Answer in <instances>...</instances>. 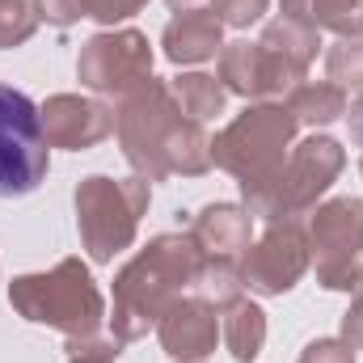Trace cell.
<instances>
[{
	"mask_svg": "<svg viewBox=\"0 0 363 363\" xmlns=\"http://www.w3.org/2000/svg\"><path fill=\"white\" fill-rule=\"evenodd\" d=\"M174 13H190V9H207V0H169Z\"/></svg>",
	"mask_w": 363,
	"mask_h": 363,
	"instance_id": "32",
	"label": "cell"
},
{
	"mask_svg": "<svg viewBox=\"0 0 363 363\" xmlns=\"http://www.w3.org/2000/svg\"><path fill=\"white\" fill-rule=\"evenodd\" d=\"M359 291H363V287H359Z\"/></svg>",
	"mask_w": 363,
	"mask_h": 363,
	"instance_id": "35",
	"label": "cell"
},
{
	"mask_svg": "<svg viewBox=\"0 0 363 363\" xmlns=\"http://www.w3.org/2000/svg\"><path fill=\"white\" fill-rule=\"evenodd\" d=\"M194 296L199 300H207L211 308H233L237 300H241V291H245V283H241V267L237 262H228V258H203V267L194 274Z\"/></svg>",
	"mask_w": 363,
	"mask_h": 363,
	"instance_id": "21",
	"label": "cell"
},
{
	"mask_svg": "<svg viewBox=\"0 0 363 363\" xmlns=\"http://www.w3.org/2000/svg\"><path fill=\"white\" fill-rule=\"evenodd\" d=\"M250 233H254V216L237 203H207L190 228L203 258H228V262H237L250 250Z\"/></svg>",
	"mask_w": 363,
	"mask_h": 363,
	"instance_id": "14",
	"label": "cell"
},
{
	"mask_svg": "<svg viewBox=\"0 0 363 363\" xmlns=\"http://www.w3.org/2000/svg\"><path fill=\"white\" fill-rule=\"evenodd\" d=\"M43 118V135L51 148H68V152H85L93 144H101L114 131V114L81 93H55L38 106Z\"/></svg>",
	"mask_w": 363,
	"mask_h": 363,
	"instance_id": "12",
	"label": "cell"
},
{
	"mask_svg": "<svg viewBox=\"0 0 363 363\" xmlns=\"http://www.w3.org/2000/svg\"><path fill=\"white\" fill-rule=\"evenodd\" d=\"M342 165H347V152H342L338 140L308 135V140H300L287 152V165H283L279 182H274L258 203H250L245 211L254 220H267V224H274V220H296V216H304V211L317 207V199L338 182Z\"/></svg>",
	"mask_w": 363,
	"mask_h": 363,
	"instance_id": "6",
	"label": "cell"
},
{
	"mask_svg": "<svg viewBox=\"0 0 363 363\" xmlns=\"http://www.w3.org/2000/svg\"><path fill=\"white\" fill-rule=\"evenodd\" d=\"M296 118L283 101H254L245 114H237L216 140H211V165H220L224 174L241 182V199L245 207L258 203L271 190L283 165H287V148L296 140Z\"/></svg>",
	"mask_w": 363,
	"mask_h": 363,
	"instance_id": "2",
	"label": "cell"
},
{
	"mask_svg": "<svg viewBox=\"0 0 363 363\" xmlns=\"http://www.w3.org/2000/svg\"><path fill=\"white\" fill-rule=\"evenodd\" d=\"M220 308H211L207 300L199 296H178L161 321H157V338L165 347V355L178 363H194L207 359L216 351V338H220V321H216Z\"/></svg>",
	"mask_w": 363,
	"mask_h": 363,
	"instance_id": "13",
	"label": "cell"
},
{
	"mask_svg": "<svg viewBox=\"0 0 363 363\" xmlns=\"http://www.w3.org/2000/svg\"><path fill=\"white\" fill-rule=\"evenodd\" d=\"M313 262L308 233L296 220H274L271 228L241 254V283L254 296H287Z\"/></svg>",
	"mask_w": 363,
	"mask_h": 363,
	"instance_id": "10",
	"label": "cell"
},
{
	"mask_svg": "<svg viewBox=\"0 0 363 363\" xmlns=\"http://www.w3.org/2000/svg\"><path fill=\"white\" fill-rule=\"evenodd\" d=\"M165 169L169 174H182V178H203L211 169V135L203 131V123L186 118L165 152Z\"/></svg>",
	"mask_w": 363,
	"mask_h": 363,
	"instance_id": "20",
	"label": "cell"
},
{
	"mask_svg": "<svg viewBox=\"0 0 363 363\" xmlns=\"http://www.w3.org/2000/svg\"><path fill=\"white\" fill-rule=\"evenodd\" d=\"M342 342H351V351H363V291L342 313Z\"/></svg>",
	"mask_w": 363,
	"mask_h": 363,
	"instance_id": "29",
	"label": "cell"
},
{
	"mask_svg": "<svg viewBox=\"0 0 363 363\" xmlns=\"http://www.w3.org/2000/svg\"><path fill=\"white\" fill-rule=\"evenodd\" d=\"M81 85L101 97H123L152 77V47L140 30H106L93 34L77 55Z\"/></svg>",
	"mask_w": 363,
	"mask_h": 363,
	"instance_id": "9",
	"label": "cell"
},
{
	"mask_svg": "<svg viewBox=\"0 0 363 363\" xmlns=\"http://www.w3.org/2000/svg\"><path fill=\"white\" fill-rule=\"evenodd\" d=\"M347 118H351V135H355V144L363 148V97L359 101H351V114H347Z\"/></svg>",
	"mask_w": 363,
	"mask_h": 363,
	"instance_id": "30",
	"label": "cell"
},
{
	"mask_svg": "<svg viewBox=\"0 0 363 363\" xmlns=\"http://www.w3.org/2000/svg\"><path fill=\"white\" fill-rule=\"evenodd\" d=\"M165 60L169 64H203L216 60L224 47V21L207 9H190V13H174L165 34H161Z\"/></svg>",
	"mask_w": 363,
	"mask_h": 363,
	"instance_id": "15",
	"label": "cell"
},
{
	"mask_svg": "<svg viewBox=\"0 0 363 363\" xmlns=\"http://www.w3.org/2000/svg\"><path fill=\"white\" fill-rule=\"evenodd\" d=\"M186 123V114L178 110L169 81H157L148 77L144 85H135L131 93L118 97V110H114V131H118V144H123V157L127 165L135 169V178L144 182H165V152L178 135V127Z\"/></svg>",
	"mask_w": 363,
	"mask_h": 363,
	"instance_id": "5",
	"label": "cell"
},
{
	"mask_svg": "<svg viewBox=\"0 0 363 363\" xmlns=\"http://www.w3.org/2000/svg\"><path fill=\"white\" fill-rule=\"evenodd\" d=\"M359 169H363V161H359Z\"/></svg>",
	"mask_w": 363,
	"mask_h": 363,
	"instance_id": "34",
	"label": "cell"
},
{
	"mask_svg": "<svg viewBox=\"0 0 363 363\" xmlns=\"http://www.w3.org/2000/svg\"><path fill=\"white\" fill-rule=\"evenodd\" d=\"M325 77L338 89H363V38H338L325 51Z\"/></svg>",
	"mask_w": 363,
	"mask_h": 363,
	"instance_id": "23",
	"label": "cell"
},
{
	"mask_svg": "<svg viewBox=\"0 0 363 363\" xmlns=\"http://www.w3.org/2000/svg\"><path fill=\"white\" fill-rule=\"evenodd\" d=\"M224 342H228V351H233V359L237 363H254L262 355V347H267V313L254 304V300H237L233 308H228V317H224Z\"/></svg>",
	"mask_w": 363,
	"mask_h": 363,
	"instance_id": "18",
	"label": "cell"
},
{
	"mask_svg": "<svg viewBox=\"0 0 363 363\" xmlns=\"http://www.w3.org/2000/svg\"><path fill=\"white\" fill-rule=\"evenodd\" d=\"M81 4H85V17L101 21V26H118L127 17H135L148 0H81Z\"/></svg>",
	"mask_w": 363,
	"mask_h": 363,
	"instance_id": "26",
	"label": "cell"
},
{
	"mask_svg": "<svg viewBox=\"0 0 363 363\" xmlns=\"http://www.w3.org/2000/svg\"><path fill=\"white\" fill-rule=\"evenodd\" d=\"M34 30H38L34 0H0V51L30 43Z\"/></svg>",
	"mask_w": 363,
	"mask_h": 363,
	"instance_id": "24",
	"label": "cell"
},
{
	"mask_svg": "<svg viewBox=\"0 0 363 363\" xmlns=\"http://www.w3.org/2000/svg\"><path fill=\"white\" fill-rule=\"evenodd\" d=\"M9 304L17 317L34 325H51L64 338H89L101 334L106 300L93 283L89 267L81 258H64L60 267L43 274H21L9 283Z\"/></svg>",
	"mask_w": 363,
	"mask_h": 363,
	"instance_id": "3",
	"label": "cell"
},
{
	"mask_svg": "<svg viewBox=\"0 0 363 363\" xmlns=\"http://www.w3.org/2000/svg\"><path fill=\"white\" fill-rule=\"evenodd\" d=\"M148 199H152V182L144 178L93 174L77 186V228H81V241L97 267L114 262L135 241Z\"/></svg>",
	"mask_w": 363,
	"mask_h": 363,
	"instance_id": "4",
	"label": "cell"
},
{
	"mask_svg": "<svg viewBox=\"0 0 363 363\" xmlns=\"http://www.w3.org/2000/svg\"><path fill=\"white\" fill-rule=\"evenodd\" d=\"M308 250L317 262V283L330 291L363 287V203L342 194L317 207L308 224Z\"/></svg>",
	"mask_w": 363,
	"mask_h": 363,
	"instance_id": "8",
	"label": "cell"
},
{
	"mask_svg": "<svg viewBox=\"0 0 363 363\" xmlns=\"http://www.w3.org/2000/svg\"><path fill=\"white\" fill-rule=\"evenodd\" d=\"M51 169V144L43 135L38 106L21 89L0 85V199L34 194Z\"/></svg>",
	"mask_w": 363,
	"mask_h": 363,
	"instance_id": "7",
	"label": "cell"
},
{
	"mask_svg": "<svg viewBox=\"0 0 363 363\" xmlns=\"http://www.w3.org/2000/svg\"><path fill=\"white\" fill-rule=\"evenodd\" d=\"M34 13H38V21L68 30V26H77L85 17V4L81 0H34Z\"/></svg>",
	"mask_w": 363,
	"mask_h": 363,
	"instance_id": "27",
	"label": "cell"
},
{
	"mask_svg": "<svg viewBox=\"0 0 363 363\" xmlns=\"http://www.w3.org/2000/svg\"><path fill=\"white\" fill-rule=\"evenodd\" d=\"M296 363H355V351H351V342H342V338H317V342H308V347L300 351Z\"/></svg>",
	"mask_w": 363,
	"mask_h": 363,
	"instance_id": "28",
	"label": "cell"
},
{
	"mask_svg": "<svg viewBox=\"0 0 363 363\" xmlns=\"http://www.w3.org/2000/svg\"><path fill=\"white\" fill-rule=\"evenodd\" d=\"M194 363H203V359H194Z\"/></svg>",
	"mask_w": 363,
	"mask_h": 363,
	"instance_id": "33",
	"label": "cell"
},
{
	"mask_svg": "<svg viewBox=\"0 0 363 363\" xmlns=\"http://www.w3.org/2000/svg\"><path fill=\"white\" fill-rule=\"evenodd\" d=\"M267 9H271V0H207V13H216L233 30H250L254 21L267 17Z\"/></svg>",
	"mask_w": 363,
	"mask_h": 363,
	"instance_id": "25",
	"label": "cell"
},
{
	"mask_svg": "<svg viewBox=\"0 0 363 363\" xmlns=\"http://www.w3.org/2000/svg\"><path fill=\"white\" fill-rule=\"evenodd\" d=\"M308 21L317 30H334L338 38H359L363 0H308Z\"/></svg>",
	"mask_w": 363,
	"mask_h": 363,
	"instance_id": "22",
	"label": "cell"
},
{
	"mask_svg": "<svg viewBox=\"0 0 363 363\" xmlns=\"http://www.w3.org/2000/svg\"><path fill=\"white\" fill-rule=\"evenodd\" d=\"M216 81L245 101H287V93L304 81V72L267 51L262 43H224Z\"/></svg>",
	"mask_w": 363,
	"mask_h": 363,
	"instance_id": "11",
	"label": "cell"
},
{
	"mask_svg": "<svg viewBox=\"0 0 363 363\" xmlns=\"http://www.w3.org/2000/svg\"><path fill=\"white\" fill-rule=\"evenodd\" d=\"M267 51H274L279 60H287L291 68H300V72H308V64L317 60V51H321V30L313 26V21H300V17H274L267 21V30H262V38H258Z\"/></svg>",
	"mask_w": 363,
	"mask_h": 363,
	"instance_id": "16",
	"label": "cell"
},
{
	"mask_svg": "<svg viewBox=\"0 0 363 363\" xmlns=\"http://www.w3.org/2000/svg\"><path fill=\"white\" fill-rule=\"evenodd\" d=\"M169 93H174L178 110L186 118H194V123L216 118L224 110V101H228V89L216 77H207V72H182V77H174L169 81Z\"/></svg>",
	"mask_w": 363,
	"mask_h": 363,
	"instance_id": "19",
	"label": "cell"
},
{
	"mask_svg": "<svg viewBox=\"0 0 363 363\" xmlns=\"http://www.w3.org/2000/svg\"><path fill=\"white\" fill-rule=\"evenodd\" d=\"M283 106L291 110L296 123L325 127V123H338L347 114V89H338L334 81H300L296 89L287 93Z\"/></svg>",
	"mask_w": 363,
	"mask_h": 363,
	"instance_id": "17",
	"label": "cell"
},
{
	"mask_svg": "<svg viewBox=\"0 0 363 363\" xmlns=\"http://www.w3.org/2000/svg\"><path fill=\"white\" fill-rule=\"evenodd\" d=\"M199 267H203V250L194 245L190 233L152 237L114 279V313H110L114 338L135 342L148 330H157L161 313L194 283Z\"/></svg>",
	"mask_w": 363,
	"mask_h": 363,
	"instance_id": "1",
	"label": "cell"
},
{
	"mask_svg": "<svg viewBox=\"0 0 363 363\" xmlns=\"http://www.w3.org/2000/svg\"><path fill=\"white\" fill-rule=\"evenodd\" d=\"M118 355H110V351H89V355H68V363H114Z\"/></svg>",
	"mask_w": 363,
	"mask_h": 363,
	"instance_id": "31",
	"label": "cell"
}]
</instances>
